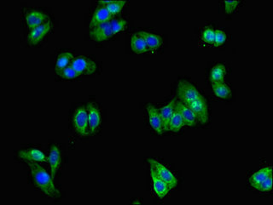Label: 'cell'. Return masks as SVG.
Instances as JSON below:
<instances>
[{
    "instance_id": "obj_1",
    "label": "cell",
    "mask_w": 273,
    "mask_h": 205,
    "mask_svg": "<svg viewBox=\"0 0 273 205\" xmlns=\"http://www.w3.org/2000/svg\"><path fill=\"white\" fill-rule=\"evenodd\" d=\"M31 176L36 187L43 194L52 199H58L60 193L53 182V177L37 162H27Z\"/></svg>"
},
{
    "instance_id": "obj_2",
    "label": "cell",
    "mask_w": 273,
    "mask_h": 205,
    "mask_svg": "<svg viewBox=\"0 0 273 205\" xmlns=\"http://www.w3.org/2000/svg\"><path fill=\"white\" fill-rule=\"evenodd\" d=\"M177 94L180 102L187 105L203 97L195 85L186 80H180L177 87Z\"/></svg>"
},
{
    "instance_id": "obj_3",
    "label": "cell",
    "mask_w": 273,
    "mask_h": 205,
    "mask_svg": "<svg viewBox=\"0 0 273 205\" xmlns=\"http://www.w3.org/2000/svg\"><path fill=\"white\" fill-rule=\"evenodd\" d=\"M74 129L80 136H87L90 135L89 128L88 112L85 105H80L74 111L73 117Z\"/></svg>"
},
{
    "instance_id": "obj_4",
    "label": "cell",
    "mask_w": 273,
    "mask_h": 205,
    "mask_svg": "<svg viewBox=\"0 0 273 205\" xmlns=\"http://www.w3.org/2000/svg\"><path fill=\"white\" fill-rule=\"evenodd\" d=\"M148 162L150 164V167H152L155 170L157 176L169 186L171 190L176 188L179 183V180L169 169L166 167L164 164L152 158H149Z\"/></svg>"
},
{
    "instance_id": "obj_5",
    "label": "cell",
    "mask_w": 273,
    "mask_h": 205,
    "mask_svg": "<svg viewBox=\"0 0 273 205\" xmlns=\"http://www.w3.org/2000/svg\"><path fill=\"white\" fill-rule=\"evenodd\" d=\"M70 66L76 71L79 76L94 74L97 69V63L86 56L74 57Z\"/></svg>"
},
{
    "instance_id": "obj_6",
    "label": "cell",
    "mask_w": 273,
    "mask_h": 205,
    "mask_svg": "<svg viewBox=\"0 0 273 205\" xmlns=\"http://www.w3.org/2000/svg\"><path fill=\"white\" fill-rule=\"evenodd\" d=\"M24 16L26 26L29 30L33 29L37 26L50 21V16L47 13L40 9H26Z\"/></svg>"
},
{
    "instance_id": "obj_7",
    "label": "cell",
    "mask_w": 273,
    "mask_h": 205,
    "mask_svg": "<svg viewBox=\"0 0 273 205\" xmlns=\"http://www.w3.org/2000/svg\"><path fill=\"white\" fill-rule=\"evenodd\" d=\"M51 28H52V22L51 21H49L42 24L40 26H37L33 29L30 30L29 33L27 35V43L30 46H36L43 40V38L45 36L47 35Z\"/></svg>"
},
{
    "instance_id": "obj_8",
    "label": "cell",
    "mask_w": 273,
    "mask_h": 205,
    "mask_svg": "<svg viewBox=\"0 0 273 205\" xmlns=\"http://www.w3.org/2000/svg\"><path fill=\"white\" fill-rule=\"evenodd\" d=\"M187 106L192 110L197 117V120L202 124H206L209 122V115L208 104L204 97L195 101L193 102L187 104Z\"/></svg>"
},
{
    "instance_id": "obj_9",
    "label": "cell",
    "mask_w": 273,
    "mask_h": 205,
    "mask_svg": "<svg viewBox=\"0 0 273 205\" xmlns=\"http://www.w3.org/2000/svg\"><path fill=\"white\" fill-rule=\"evenodd\" d=\"M89 36L93 41L98 42V43L106 41L112 38L114 36V33L112 31L110 21L99 25L90 30Z\"/></svg>"
},
{
    "instance_id": "obj_10",
    "label": "cell",
    "mask_w": 273,
    "mask_h": 205,
    "mask_svg": "<svg viewBox=\"0 0 273 205\" xmlns=\"http://www.w3.org/2000/svg\"><path fill=\"white\" fill-rule=\"evenodd\" d=\"M87 112H88L89 128H90V134L94 135L99 129L102 123L101 117V111L98 106L94 103H89L87 106Z\"/></svg>"
},
{
    "instance_id": "obj_11",
    "label": "cell",
    "mask_w": 273,
    "mask_h": 205,
    "mask_svg": "<svg viewBox=\"0 0 273 205\" xmlns=\"http://www.w3.org/2000/svg\"><path fill=\"white\" fill-rule=\"evenodd\" d=\"M111 14L107 9L105 6L97 5L93 14L91 15V21H90V28L92 29L96 26L106 23L108 21H111L113 19Z\"/></svg>"
},
{
    "instance_id": "obj_12",
    "label": "cell",
    "mask_w": 273,
    "mask_h": 205,
    "mask_svg": "<svg viewBox=\"0 0 273 205\" xmlns=\"http://www.w3.org/2000/svg\"><path fill=\"white\" fill-rule=\"evenodd\" d=\"M18 157L26 162H37L45 163L48 162V158L41 150L37 148H28L21 150L18 152Z\"/></svg>"
},
{
    "instance_id": "obj_13",
    "label": "cell",
    "mask_w": 273,
    "mask_h": 205,
    "mask_svg": "<svg viewBox=\"0 0 273 205\" xmlns=\"http://www.w3.org/2000/svg\"><path fill=\"white\" fill-rule=\"evenodd\" d=\"M146 109H147L150 126L158 135H162L164 132V129H163V123H162L161 115L159 113L158 109H156L151 104H148Z\"/></svg>"
},
{
    "instance_id": "obj_14",
    "label": "cell",
    "mask_w": 273,
    "mask_h": 205,
    "mask_svg": "<svg viewBox=\"0 0 273 205\" xmlns=\"http://www.w3.org/2000/svg\"><path fill=\"white\" fill-rule=\"evenodd\" d=\"M150 176L152 179L153 189L155 194L162 200L165 197L168 195V193L170 192V188L164 181H162L156 173L155 170L152 167H150Z\"/></svg>"
},
{
    "instance_id": "obj_15",
    "label": "cell",
    "mask_w": 273,
    "mask_h": 205,
    "mask_svg": "<svg viewBox=\"0 0 273 205\" xmlns=\"http://www.w3.org/2000/svg\"><path fill=\"white\" fill-rule=\"evenodd\" d=\"M175 106L178 109V111H179V113L182 116L183 120L185 122V125L189 127H194L197 125V121H198L197 120V116L190 107H188L187 105L184 104L180 101H179V102L176 101Z\"/></svg>"
},
{
    "instance_id": "obj_16",
    "label": "cell",
    "mask_w": 273,
    "mask_h": 205,
    "mask_svg": "<svg viewBox=\"0 0 273 205\" xmlns=\"http://www.w3.org/2000/svg\"><path fill=\"white\" fill-rule=\"evenodd\" d=\"M48 162L50 164V175L54 179L56 173H57V171H58L59 168L61 166V163H62L61 152H60L58 147H56V145H52L50 147V154L48 157Z\"/></svg>"
},
{
    "instance_id": "obj_17",
    "label": "cell",
    "mask_w": 273,
    "mask_h": 205,
    "mask_svg": "<svg viewBox=\"0 0 273 205\" xmlns=\"http://www.w3.org/2000/svg\"><path fill=\"white\" fill-rule=\"evenodd\" d=\"M175 103H176V100H172L167 105H165L164 106L158 109L159 113L161 115L162 123H163L164 132L168 131L171 117H172V115H173L174 110H175Z\"/></svg>"
},
{
    "instance_id": "obj_18",
    "label": "cell",
    "mask_w": 273,
    "mask_h": 205,
    "mask_svg": "<svg viewBox=\"0 0 273 205\" xmlns=\"http://www.w3.org/2000/svg\"><path fill=\"white\" fill-rule=\"evenodd\" d=\"M138 34L144 38L150 50H158L163 43L162 37L156 33L146 32V31H140L138 32Z\"/></svg>"
},
{
    "instance_id": "obj_19",
    "label": "cell",
    "mask_w": 273,
    "mask_h": 205,
    "mask_svg": "<svg viewBox=\"0 0 273 205\" xmlns=\"http://www.w3.org/2000/svg\"><path fill=\"white\" fill-rule=\"evenodd\" d=\"M271 175H273V168L270 166L262 168L250 176V186L256 189Z\"/></svg>"
},
{
    "instance_id": "obj_20",
    "label": "cell",
    "mask_w": 273,
    "mask_h": 205,
    "mask_svg": "<svg viewBox=\"0 0 273 205\" xmlns=\"http://www.w3.org/2000/svg\"><path fill=\"white\" fill-rule=\"evenodd\" d=\"M212 89L215 97L221 99H230L232 97V90L229 85L224 82L212 83Z\"/></svg>"
},
{
    "instance_id": "obj_21",
    "label": "cell",
    "mask_w": 273,
    "mask_h": 205,
    "mask_svg": "<svg viewBox=\"0 0 273 205\" xmlns=\"http://www.w3.org/2000/svg\"><path fill=\"white\" fill-rule=\"evenodd\" d=\"M131 48L133 52L136 54H142L150 51V48L146 44V42L141 36L138 35V33H133L131 38Z\"/></svg>"
},
{
    "instance_id": "obj_22",
    "label": "cell",
    "mask_w": 273,
    "mask_h": 205,
    "mask_svg": "<svg viewBox=\"0 0 273 205\" xmlns=\"http://www.w3.org/2000/svg\"><path fill=\"white\" fill-rule=\"evenodd\" d=\"M74 59V55L72 52L64 51V52L59 53L56 58V72L70 66L71 62Z\"/></svg>"
},
{
    "instance_id": "obj_23",
    "label": "cell",
    "mask_w": 273,
    "mask_h": 205,
    "mask_svg": "<svg viewBox=\"0 0 273 205\" xmlns=\"http://www.w3.org/2000/svg\"><path fill=\"white\" fill-rule=\"evenodd\" d=\"M226 75V66L223 64L215 65L210 71V80L212 83L224 82Z\"/></svg>"
},
{
    "instance_id": "obj_24",
    "label": "cell",
    "mask_w": 273,
    "mask_h": 205,
    "mask_svg": "<svg viewBox=\"0 0 273 205\" xmlns=\"http://www.w3.org/2000/svg\"><path fill=\"white\" fill-rule=\"evenodd\" d=\"M185 122L183 120L182 116L179 113L178 109L175 106L174 113L171 117L170 123H169V127H168V131L179 132L180 129H182L183 127H185Z\"/></svg>"
},
{
    "instance_id": "obj_25",
    "label": "cell",
    "mask_w": 273,
    "mask_h": 205,
    "mask_svg": "<svg viewBox=\"0 0 273 205\" xmlns=\"http://www.w3.org/2000/svg\"><path fill=\"white\" fill-rule=\"evenodd\" d=\"M126 3V1H122V0H118V1L110 0V2L105 7L109 10V13L111 14L112 16L114 17L122 10Z\"/></svg>"
},
{
    "instance_id": "obj_26",
    "label": "cell",
    "mask_w": 273,
    "mask_h": 205,
    "mask_svg": "<svg viewBox=\"0 0 273 205\" xmlns=\"http://www.w3.org/2000/svg\"><path fill=\"white\" fill-rule=\"evenodd\" d=\"M110 23H111L112 31H113L114 35L126 29V26H127V21L123 18L112 19Z\"/></svg>"
},
{
    "instance_id": "obj_27",
    "label": "cell",
    "mask_w": 273,
    "mask_h": 205,
    "mask_svg": "<svg viewBox=\"0 0 273 205\" xmlns=\"http://www.w3.org/2000/svg\"><path fill=\"white\" fill-rule=\"evenodd\" d=\"M56 73L60 78L64 79H76V78L80 77L76 71L74 70V68H72L71 66H68V67L63 68L62 70L57 71Z\"/></svg>"
},
{
    "instance_id": "obj_28",
    "label": "cell",
    "mask_w": 273,
    "mask_h": 205,
    "mask_svg": "<svg viewBox=\"0 0 273 205\" xmlns=\"http://www.w3.org/2000/svg\"><path fill=\"white\" fill-rule=\"evenodd\" d=\"M215 30L213 26H206L202 32V38L206 44H214L215 41Z\"/></svg>"
},
{
    "instance_id": "obj_29",
    "label": "cell",
    "mask_w": 273,
    "mask_h": 205,
    "mask_svg": "<svg viewBox=\"0 0 273 205\" xmlns=\"http://www.w3.org/2000/svg\"><path fill=\"white\" fill-rule=\"evenodd\" d=\"M226 38H227V36H226V32L222 31V30H215L214 45H215V47L221 46L222 44H225V42L226 41Z\"/></svg>"
},
{
    "instance_id": "obj_30",
    "label": "cell",
    "mask_w": 273,
    "mask_h": 205,
    "mask_svg": "<svg viewBox=\"0 0 273 205\" xmlns=\"http://www.w3.org/2000/svg\"><path fill=\"white\" fill-rule=\"evenodd\" d=\"M272 189H273V175L268 176V178L265 180L264 182H262L258 188H256V190L262 192V193L271 192Z\"/></svg>"
},
{
    "instance_id": "obj_31",
    "label": "cell",
    "mask_w": 273,
    "mask_h": 205,
    "mask_svg": "<svg viewBox=\"0 0 273 205\" xmlns=\"http://www.w3.org/2000/svg\"><path fill=\"white\" fill-rule=\"evenodd\" d=\"M240 1H225L224 4H225V12L226 14H232V12H234L237 7L239 5Z\"/></svg>"
}]
</instances>
